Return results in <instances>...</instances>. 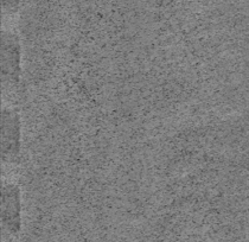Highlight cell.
<instances>
[{
	"label": "cell",
	"mask_w": 249,
	"mask_h": 242,
	"mask_svg": "<svg viewBox=\"0 0 249 242\" xmlns=\"http://www.w3.org/2000/svg\"><path fill=\"white\" fill-rule=\"evenodd\" d=\"M1 2L5 15H13L19 7V0H1Z\"/></svg>",
	"instance_id": "cell-4"
},
{
	"label": "cell",
	"mask_w": 249,
	"mask_h": 242,
	"mask_svg": "<svg viewBox=\"0 0 249 242\" xmlns=\"http://www.w3.org/2000/svg\"><path fill=\"white\" fill-rule=\"evenodd\" d=\"M20 191L13 183L1 186V227L5 235H16L20 229Z\"/></svg>",
	"instance_id": "cell-3"
},
{
	"label": "cell",
	"mask_w": 249,
	"mask_h": 242,
	"mask_svg": "<svg viewBox=\"0 0 249 242\" xmlns=\"http://www.w3.org/2000/svg\"><path fill=\"white\" fill-rule=\"evenodd\" d=\"M20 80V44L10 30L1 32V83L4 89L13 88Z\"/></svg>",
	"instance_id": "cell-1"
},
{
	"label": "cell",
	"mask_w": 249,
	"mask_h": 242,
	"mask_svg": "<svg viewBox=\"0 0 249 242\" xmlns=\"http://www.w3.org/2000/svg\"><path fill=\"white\" fill-rule=\"evenodd\" d=\"M20 149V119L12 107H2L1 111V159L13 163Z\"/></svg>",
	"instance_id": "cell-2"
}]
</instances>
